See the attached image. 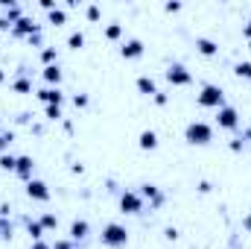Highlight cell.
<instances>
[{
	"label": "cell",
	"mask_w": 251,
	"mask_h": 249,
	"mask_svg": "<svg viewBox=\"0 0 251 249\" xmlns=\"http://www.w3.org/2000/svg\"><path fill=\"white\" fill-rule=\"evenodd\" d=\"M164 79H167L170 85H176V88H184V85H193V73L187 70V64H181V62L167 64V70H164Z\"/></svg>",
	"instance_id": "obj_4"
},
{
	"label": "cell",
	"mask_w": 251,
	"mask_h": 249,
	"mask_svg": "<svg viewBox=\"0 0 251 249\" xmlns=\"http://www.w3.org/2000/svg\"><path fill=\"white\" fill-rule=\"evenodd\" d=\"M243 124V118H240V112L234 109V106H222V109H216V126L219 129H225V132H237Z\"/></svg>",
	"instance_id": "obj_5"
},
{
	"label": "cell",
	"mask_w": 251,
	"mask_h": 249,
	"mask_svg": "<svg viewBox=\"0 0 251 249\" xmlns=\"http://www.w3.org/2000/svg\"><path fill=\"white\" fill-rule=\"evenodd\" d=\"M243 141H251V129L246 132V135H243Z\"/></svg>",
	"instance_id": "obj_44"
},
{
	"label": "cell",
	"mask_w": 251,
	"mask_h": 249,
	"mask_svg": "<svg viewBox=\"0 0 251 249\" xmlns=\"http://www.w3.org/2000/svg\"><path fill=\"white\" fill-rule=\"evenodd\" d=\"M12 91H15V94H35V85H32V79L26 76V67H21V73L12 79Z\"/></svg>",
	"instance_id": "obj_14"
},
{
	"label": "cell",
	"mask_w": 251,
	"mask_h": 249,
	"mask_svg": "<svg viewBox=\"0 0 251 249\" xmlns=\"http://www.w3.org/2000/svg\"><path fill=\"white\" fill-rule=\"evenodd\" d=\"M137 147H140V150H158V135H155L152 129H143V132L137 135Z\"/></svg>",
	"instance_id": "obj_18"
},
{
	"label": "cell",
	"mask_w": 251,
	"mask_h": 249,
	"mask_svg": "<svg viewBox=\"0 0 251 249\" xmlns=\"http://www.w3.org/2000/svg\"><path fill=\"white\" fill-rule=\"evenodd\" d=\"M152 100H155V106H167V103H170V97H167L164 91H158V94H155Z\"/></svg>",
	"instance_id": "obj_34"
},
{
	"label": "cell",
	"mask_w": 251,
	"mask_h": 249,
	"mask_svg": "<svg viewBox=\"0 0 251 249\" xmlns=\"http://www.w3.org/2000/svg\"><path fill=\"white\" fill-rule=\"evenodd\" d=\"M12 144H15V132L12 129H0V153H9Z\"/></svg>",
	"instance_id": "obj_26"
},
{
	"label": "cell",
	"mask_w": 251,
	"mask_h": 249,
	"mask_svg": "<svg viewBox=\"0 0 251 249\" xmlns=\"http://www.w3.org/2000/svg\"><path fill=\"white\" fill-rule=\"evenodd\" d=\"M164 238H167V241H178V229H173V226H170V229L164 232Z\"/></svg>",
	"instance_id": "obj_39"
},
{
	"label": "cell",
	"mask_w": 251,
	"mask_h": 249,
	"mask_svg": "<svg viewBox=\"0 0 251 249\" xmlns=\"http://www.w3.org/2000/svg\"><path fill=\"white\" fill-rule=\"evenodd\" d=\"M164 9L173 15V12H181V3H178V0H170V3H164Z\"/></svg>",
	"instance_id": "obj_33"
},
{
	"label": "cell",
	"mask_w": 251,
	"mask_h": 249,
	"mask_svg": "<svg viewBox=\"0 0 251 249\" xmlns=\"http://www.w3.org/2000/svg\"><path fill=\"white\" fill-rule=\"evenodd\" d=\"M15 235V226L9 223V217H0V241H12Z\"/></svg>",
	"instance_id": "obj_27"
},
{
	"label": "cell",
	"mask_w": 251,
	"mask_h": 249,
	"mask_svg": "<svg viewBox=\"0 0 251 249\" xmlns=\"http://www.w3.org/2000/svg\"><path fill=\"white\" fill-rule=\"evenodd\" d=\"M243 229H246V232H251V214H246V217H243Z\"/></svg>",
	"instance_id": "obj_42"
},
{
	"label": "cell",
	"mask_w": 251,
	"mask_h": 249,
	"mask_svg": "<svg viewBox=\"0 0 251 249\" xmlns=\"http://www.w3.org/2000/svg\"><path fill=\"white\" fill-rule=\"evenodd\" d=\"M100 241H102V247L123 249V247H128V229L123 223H105L102 232H100Z\"/></svg>",
	"instance_id": "obj_3"
},
{
	"label": "cell",
	"mask_w": 251,
	"mask_h": 249,
	"mask_svg": "<svg viewBox=\"0 0 251 249\" xmlns=\"http://www.w3.org/2000/svg\"><path fill=\"white\" fill-rule=\"evenodd\" d=\"M12 214V208H9V202H0V217H9Z\"/></svg>",
	"instance_id": "obj_40"
},
{
	"label": "cell",
	"mask_w": 251,
	"mask_h": 249,
	"mask_svg": "<svg viewBox=\"0 0 251 249\" xmlns=\"http://www.w3.org/2000/svg\"><path fill=\"white\" fill-rule=\"evenodd\" d=\"M105 38H108V41H120V38H123V24H117V21L108 24V27H105Z\"/></svg>",
	"instance_id": "obj_25"
},
{
	"label": "cell",
	"mask_w": 251,
	"mask_h": 249,
	"mask_svg": "<svg viewBox=\"0 0 251 249\" xmlns=\"http://www.w3.org/2000/svg\"><path fill=\"white\" fill-rule=\"evenodd\" d=\"M85 15H88V21H100V18H102L100 6H94V3H91V6H85Z\"/></svg>",
	"instance_id": "obj_30"
},
{
	"label": "cell",
	"mask_w": 251,
	"mask_h": 249,
	"mask_svg": "<svg viewBox=\"0 0 251 249\" xmlns=\"http://www.w3.org/2000/svg\"><path fill=\"white\" fill-rule=\"evenodd\" d=\"M15 176H21L24 182L35 179V158H32V156H18V164H15Z\"/></svg>",
	"instance_id": "obj_10"
},
{
	"label": "cell",
	"mask_w": 251,
	"mask_h": 249,
	"mask_svg": "<svg viewBox=\"0 0 251 249\" xmlns=\"http://www.w3.org/2000/svg\"><path fill=\"white\" fill-rule=\"evenodd\" d=\"M184 141L193 144V147H207L213 141V126L207 121H190L184 126Z\"/></svg>",
	"instance_id": "obj_1"
},
{
	"label": "cell",
	"mask_w": 251,
	"mask_h": 249,
	"mask_svg": "<svg viewBox=\"0 0 251 249\" xmlns=\"http://www.w3.org/2000/svg\"><path fill=\"white\" fill-rule=\"evenodd\" d=\"M41 76H44V82H47V85H56V88H59V85H62V67H59V64H47V67H41Z\"/></svg>",
	"instance_id": "obj_17"
},
{
	"label": "cell",
	"mask_w": 251,
	"mask_h": 249,
	"mask_svg": "<svg viewBox=\"0 0 251 249\" xmlns=\"http://www.w3.org/2000/svg\"><path fill=\"white\" fill-rule=\"evenodd\" d=\"M196 103H199L201 109H222V106H225V91H222V85L204 82V85L199 88V94H196Z\"/></svg>",
	"instance_id": "obj_2"
},
{
	"label": "cell",
	"mask_w": 251,
	"mask_h": 249,
	"mask_svg": "<svg viewBox=\"0 0 251 249\" xmlns=\"http://www.w3.org/2000/svg\"><path fill=\"white\" fill-rule=\"evenodd\" d=\"M29 249H53V244H47V241H32Z\"/></svg>",
	"instance_id": "obj_36"
},
{
	"label": "cell",
	"mask_w": 251,
	"mask_h": 249,
	"mask_svg": "<svg viewBox=\"0 0 251 249\" xmlns=\"http://www.w3.org/2000/svg\"><path fill=\"white\" fill-rule=\"evenodd\" d=\"M26 196L35 199V202H47L50 199V187H47V182H41V179H29L26 182Z\"/></svg>",
	"instance_id": "obj_11"
},
{
	"label": "cell",
	"mask_w": 251,
	"mask_h": 249,
	"mask_svg": "<svg viewBox=\"0 0 251 249\" xmlns=\"http://www.w3.org/2000/svg\"><path fill=\"white\" fill-rule=\"evenodd\" d=\"M234 73L240 79H251V62H237L234 64Z\"/></svg>",
	"instance_id": "obj_28"
},
{
	"label": "cell",
	"mask_w": 251,
	"mask_h": 249,
	"mask_svg": "<svg viewBox=\"0 0 251 249\" xmlns=\"http://www.w3.org/2000/svg\"><path fill=\"white\" fill-rule=\"evenodd\" d=\"M134 85H137V91H140V94H146V97H155V94L161 91V88H158V82H155L149 73H140V76L134 79Z\"/></svg>",
	"instance_id": "obj_15"
},
{
	"label": "cell",
	"mask_w": 251,
	"mask_h": 249,
	"mask_svg": "<svg viewBox=\"0 0 251 249\" xmlns=\"http://www.w3.org/2000/svg\"><path fill=\"white\" fill-rule=\"evenodd\" d=\"M53 249H76V244H73L70 238H59V241L53 244Z\"/></svg>",
	"instance_id": "obj_32"
},
{
	"label": "cell",
	"mask_w": 251,
	"mask_h": 249,
	"mask_svg": "<svg viewBox=\"0 0 251 249\" xmlns=\"http://www.w3.org/2000/svg\"><path fill=\"white\" fill-rule=\"evenodd\" d=\"M38 223H41L44 232H56V229H59V214H56V211H44V214L38 217Z\"/></svg>",
	"instance_id": "obj_19"
},
{
	"label": "cell",
	"mask_w": 251,
	"mask_h": 249,
	"mask_svg": "<svg viewBox=\"0 0 251 249\" xmlns=\"http://www.w3.org/2000/svg\"><path fill=\"white\" fill-rule=\"evenodd\" d=\"M199 193H210V190H213V185H210V182H207V179H201V182H199Z\"/></svg>",
	"instance_id": "obj_35"
},
{
	"label": "cell",
	"mask_w": 251,
	"mask_h": 249,
	"mask_svg": "<svg viewBox=\"0 0 251 249\" xmlns=\"http://www.w3.org/2000/svg\"><path fill=\"white\" fill-rule=\"evenodd\" d=\"M88 235H91V223H88V220H73V223H70V229H67V238H70L73 244L88 241Z\"/></svg>",
	"instance_id": "obj_12"
},
{
	"label": "cell",
	"mask_w": 251,
	"mask_h": 249,
	"mask_svg": "<svg viewBox=\"0 0 251 249\" xmlns=\"http://www.w3.org/2000/svg\"><path fill=\"white\" fill-rule=\"evenodd\" d=\"M47 24H53V27H62V24H67V12H64L62 6H56L53 12H47Z\"/></svg>",
	"instance_id": "obj_20"
},
{
	"label": "cell",
	"mask_w": 251,
	"mask_h": 249,
	"mask_svg": "<svg viewBox=\"0 0 251 249\" xmlns=\"http://www.w3.org/2000/svg\"><path fill=\"white\" fill-rule=\"evenodd\" d=\"M117 202H120V211L123 214H143V205H146L137 190H123Z\"/></svg>",
	"instance_id": "obj_6"
},
{
	"label": "cell",
	"mask_w": 251,
	"mask_h": 249,
	"mask_svg": "<svg viewBox=\"0 0 251 249\" xmlns=\"http://www.w3.org/2000/svg\"><path fill=\"white\" fill-rule=\"evenodd\" d=\"M35 97L44 103V106H62L64 103V91L56 85H44V88H35Z\"/></svg>",
	"instance_id": "obj_9"
},
{
	"label": "cell",
	"mask_w": 251,
	"mask_h": 249,
	"mask_svg": "<svg viewBox=\"0 0 251 249\" xmlns=\"http://www.w3.org/2000/svg\"><path fill=\"white\" fill-rule=\"evenodd\" d=\"M0 82H6V70L3 67H0Z\"/></svg>",
	"instance_id": "obj_43"
},
{
	"label": "cell",
	"mask_w": 251,
	"mask_h": 249,
	"mask_svg": "<svg viewBox=\"0 0 251 249\" xmlns=\"http://www.w3.org/2000/svg\"><path fill=\"white\" fill-rule=\"evenodd\" d=\"M137 193L143 196V202H149V208H161L164 202H167V196H164V190L155 185V182H143V185L137 187Z\"/></svg>",
	"instance_id": "obj_8"
},
{
	"label": "cell",
	"mask_w": 251,
	"mask_h": 249,
	"mask_svg": "<svg viewBox=\"0 0 251 249\" xmlns=\"http://www.w3.org/2000/svg\"><path fill=\"white\" fill-rule=\"evenodd\" d=\"M41 64H59V50L56 47H41Z\"/></svg>",
	"instance_id": "obj_23"
},
{
	"label": "cell",
	"mask_w": 251,
	"mask_h": 249,
	"mask_svg": "<svg viewBox=\"0 0 251 249\" xmlns=\"http://www.w3.org/2000/svg\"><path fill=\"white\" fill-rule=\"evenodd\" d=\"M243 144H246L243 138H234V141H231V150H234V153H243Z\"/></svg>",
	"instance_id": "obj_38"
},
{
	"label": "cell",
	"mask_w": 251,
	"mask_h": 249,
	"mask_svg": "<svg viewBox=\"0 0 251 249\" xmlns=\"http://www.w3.org/2000/svg\"><path fill=\"white\" fill-rule=\"evenodd\" d=\"M88 103H91L88 94H73V106H76V109H88Z\"/></svg>",
	"instance_id": "obj_31"
},
{
	"label": "cell",
	"mask_w": 251,
	"mask_h": 249,
	"mask_svg": "<svg viewBox=\"0 0 251 249\" xmlns=\"http://www.w3.org/2000/svg\"><path fill=\"white\" fill-rule=\"evenodd\" d=\"M67 47H70V50H82V47H85V32H82V30L70 32V35H67Z\"/></svg>",
	"instance_id": "obj_21"
},
{
	"label": "cell",
	"mask_w": 251,
	"mask_h": 249,
	"mask_svg": "<svg viewBox=\"0 0 251 249\" xmlns=\"http://www.w3.org/2000/svg\"><path fill=\"white\" fill-rule=\"evenodd\" d=\"M26 232H29V238H32V241H44V235H47V232L41 229V223H38V220H26Z\"/></svg>",
	"instance_id": "obj_22"
},
{
	"label": "cell",
	"mask_w": 251,
	"mask_h": 249,
	"mask_svg": "<svg viewBox=\"0 0 251 249\" xmlns=\"http://www.w3.org/2000/svg\"><path fill=\"white\" fill-rule=\"evenodd\" d=\"M143 50H146V44H143L140 38H126L123 44H120V56H123V59H140Z\"/></svg>",
	"instance_id": "obj_13"
},
{
	"label": "cell",
	"mask_w": 251,
	"mask_h": 249,
	"mask_svg": "<svg viewBox=\"0 0 251 249\" xmlns=\"http://www.w3.org/2000/svg\"><path fill=\"white\" fill-rule=\"evenodd\" d=\"M15 164H18V156H12V153H0V170L15 173Z\"/></svg>",
	"instance_id": "obj_24"
},
{
	"label": "cell",
	"mask_w": 251,
	"mask_h": 249,
	"mask_svg": "<svg viewBox=\"0 0 251 249\" xmlns=\"http://www.w3.org/2000/svg\"><path fill=\"white\" fill-rule=\"evenodd\" d=\"M44 118L47 121H62V106H44Z\"/></svg>",
	"instance_id": "obj_29"
},
{
	"label": "cell",
	"mask_w": 251,
	"mask_h": 249,
	"mask_svg": "<svg viewBox=\"0 0 251 249\" xmlns=\"http://www.w3.org/2000/svg\"><path fill=\"white\" fill-rule=\"evenodd\" d=\"M41 32V24L32 18V15H24L15 27H12V35L15 38H32V35H38Z\"/></svg>",
	"instance_id": "obj_7"
},
{
	"label": "cell",
	"mask_w": 251,
	"mask_h": 249,
	"mask_svg": "<svg viewBox=\"0 0 251 249\" xmlns=\"http://www.w3.org/2000/svg\"><path fill=\"white\" fill-rule=\"evenodd\" d=\"M196 53H201V56L210 59V56L219 53V44H216L213 38H207V35H199V38H196Z\"/></svg>",
	"instance_id": "obj_16"
},
{
	"label": "cell",
	"mask_w": 251,
	"mask_h": 249,
	"mask_svg": "<svg viewBox=\"0 0 251 249\" xmlns=\"http://www.w3.org/2000/svg\"><path fill=\"white\" fill-rule=\"evenodd\" d=\"M243 38H249L251 41V18L246 21V27H243Z\"/></svg>",
	"instance_id": "obj_41"
},
{
	"label": "cell",
	"mask_w": 251,
	"mask_h": 249,
	"mask_svg": "<svg viewBox=\"0 0 251 249\" xmlns=\"http://www.w3.org/2000/svg\"><path fill=\"white\" fill-rule=\"evenodd\" d=\"M38 6H41V9H44V12H53V9H56V0H41V3H38Z\"/></svg>",
	"instance_id": "obj_37"
}]
</instances>
